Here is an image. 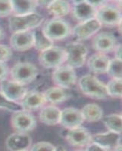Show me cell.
Returning a JSON list of instances; mask_svg holds the SVG:
<instances>
[{
  "instance_id": "cell-4",
  "label": "cell",
  "mask_w": 122,
  "mask_h": 151,
  "mask_svg": "<svg viewBox=\"0 0 122 151\" xmlns=\"http://www.w3.org/2000/svg\"><path fill=\"white\" fill-rule=\"evenodd\" d=\"M42 31L52 41L64 40L71 34V28L62 18H52L43 24Z\"/></svg>"
},
{
  "instance_id": "cell-33",
  "label": "cell",
  "mask_w": 122,
  "mask_h": 151,
  "mask_svg": "<svg viewBox=\"0 0 122 151\" xmlns=\"http://www.w3.org/2000/svg\"><path fill=\"white\" fill-rule=\"evenodd\" d=\"M12 52L9 47L0 45V62L5 63L12 58Z\"/></svg>"
},
{
  "instance_id": "cell-11",
  "label": "cell",
  "mask_w": 122,
  "mask_h": 151,
  "mask_svg": "<svg viewBox=\"0 0 122 151\" xmlns=\"http://www.w3.org/2000/svg\"><path fill=\"white\" fill-rule=\"evenodd\" d=\"M0 92L12 101H21L23 97L27 93V89L24 86L19 84L13 80L4 79L1 82Z\"/></svg>"
},
{
  "instance_id": "cell-40",
  "label": "cell",
  "mask_w": 122,
  "mask_h": 151,
  "mask_svg": "<svg viewBox=\"0 0 122 151\" xmlns=\"http://www.w3.org/2000/svg\"><path fill=\"white\" fill-rule=\"evenodd\" d=\"M76 151H86V150H76Z\"/></svg>"
},
{
  "instance_id": "cell-21",
  "label": "cell",
  "mask_w": 122,
  "mask_h": 151,
  "mask_svg": "<svg viewBox=\"0 0 122 151\" xmlns=\"http://www.w3.org/2000/svg\"><path fill=\"white\" fill-rule=\"evenodd\" d=\"M61 110L52 105L43 106L40 112V119L47 125H55L60 121Z\"/></svg>"
},
{
  "instance_id": "cell-12",
  "label": "cell",
  "mask_w": 122,
  "mask_h": 151,
  "mask_svg": "<svg viewBox=\"0 0 122 151\" xmlns=\"http://www.w3.org/2000/svg\"><path fill=\"white\" fill-rule=\"evenodd\" d=\"M117 39L108 32H102L94 36L93 47L96 51L101 54H106L112 52L117 46Z\"/></svg>"
},
{
  "instance_id": "cell-32",
  "label": "cell",
  "mask_w": 122,
  "mask_h": 151,
  "mask_svg": "<svg viewBox=\"0 0 122 151\" xmlns=\"http://www.w3.org/2000/svg\"><path fill=\"white\" fill-rule=\"evenodd\" d=\"M12 13L11 1H0V17H8Z\"/></svg>"
},
{
  "instance_id": "cell-22",
  "label": "cell",
  "mask_w": 122,
  "mask_h": 151,
  "mask_svg": "<svg viewBox=\"0 0 122 151\" xmlns=\"http://www.w3.org/2000/svg\"><path fill=\"white\" fill-rule=\"evenodd\" d=\"M12 2V12L15 15H26L34 13L35 10L39 5L38 1L33 0H17L11 1Z\"/></svg>"
},
{
  "instance_id": "cell-17",
  "label": "cell",
  "mask_w": 122,
  "mask_h": 151,
  "mask_svg": "<svg viewBox=\"0 0 122 151\" xmlns=\"http://www.w3.org/2000/svg\"><path fill=\"white\" fill-rule=\"evenodd\" d=\"M31 144V137L28 133L16 132L7 137L5 146L10 151H22L28 150Z\"/></svg>"
},
{
  "instance_id": "cell-28",
  "label": "cell",
  "mask_w": 122,
  "mask_h": 151,
  "mask_svg": "<svg viewBox=\"0 0 122 151\" xmlns=\"http://www.w3.org/2000/svg\"><path fill=\"white\" fill-rule=\"evenodd\" d=\"M105 86H106L108 96L113 97V98H121V79H112Z\"/></svg>"
},
{
  "instance_id": "cell-27",
  "label": "cell",
  "mask_w": 122,
  "mask_h": 151,
  "mask_svg": "<svg viewBox=\"0 0 122 151\" xmlns=\"http://www.w3.org/2000/svg\"><path fill=\"white\" fill-rule=\"evenodd\" d=\"M121 115L113 113L103 118L104 125L110 132L121 134Z\"/></svg>"
},
{
  "instance_id": "cell-16",
  "label": "cell",
  "mask_w": 122,
  "mask_h": 151,
  "mask_svg": "<svg viewBox=\"0 0 122 151\" xmlns=\"http://www.w3.org/2000/svg\"><path fill=\"white\" fill-rule=\"evenodd\" d=\"M66 140L73 147H83L92 143V135L85 128L78 127L70 129L66 134Z\"/></svg>"
},
{
  "instance_id": "cell-3",
  "label": "cell",
  "mask_w": 122,
  "mask_h": 151,
  "mask_svg": "<svg viewBox=\"0 0 122 151\" xmlns=\"http://www.w3.org/2000/svg\"><path fill=\"white\" fill-rule=\"evenodd\" d=\"M43 17L36 12L26 15H13L9 17V26L12 33L28 31L42 24Z\"/></svg>"
},
{
  "instance_id": "cell-1",
  "label": "cell",
  "mask_w": 122,
  "mask_h": 151,
  "mask_svg": "<svg viewBox=\"0 0 122 151\" xmlns=\"http://www.w3.org/2000/svg\"><path fill=\"white\" fill-rule=\"evenodd\" d=\"M79 87L83 94L89 98L101 100L108 97L106 86L91 74H86L80 78Z\"/></svg>"
},
{
  "instance_id": "cell-41",
  "label": "cell",
  "mask_w": 122,
  "mask_h": 151,
  "mask_svg": "<svg viewBox=\"0 0 122 151\" xmlns=\"http://www.w3.org/2000/svg\"><path fill=\"white\" fill-rule=\"evenodd\" d=\"M22 151H28V150H22Z\"/></svg>"
},
{
  "instance_id": "cell-19",
  "label": "cell",
  "mask_w": 122,
  "mask_h": 151,
  "mask_svg": "<svg viewBox=\"0 0 122 151\" xmlns=\"http://www.w3.org/2000/svg\"><path fill=\"white\" fill-rule=\"evenodd\" d=\"M92 143L111 150L121 143V134L110 131L99 133L92 136Z\"/></svg>"
},
{
  "instance_id": "cell-18",
  "label": "cell",
  "mask_w": 122,
  "mask_h": 151,
  "mask_svg": "<svg viewBox=\"0 0 122 151\" xmlns=\"http://www.w3.org/2000/svg\"><path fill=\"white\" fill-rule=\"evenodd\" d=\"M46 103L43 93L32 91L25 94L20 101L21 107L26 111H33L42 108Z\"/></svg>"
},
{
  "instance_id": "cell-10",
  "label": "cell",
  "mask_w": 122,
  "mask_h": 151,
  "mask_svg": "<svg viewBox=\"0 0 122 151\" xmlns=\"http://www.w3.org/2000/svg\"><path fill=\"white\" fill-rule=\"evenodd\" d=\"M97 8L93 2L76 1L73 2L72 14L77 21L81 23L96 18Z\"/></svg>"
},
{
  "instance_id": "cell-23",
  "label": "cell",
  "mask_w": 122,
  "mask_h": 151,
  "mask_svg": "<svg viewBox=\"0 0 122 151\" xmlns=\"http://www.w3.org/2000/svg\"><path fill=\"white\" fill-rule=\"evenodd\" d=\"M46 6L49 14L54 16L55 18H62V17L68 14L70 11V5L69 2L63 0L49 1Z\"/></svg>"
},
{
  "instance_id": "cell-15",
  "label": "cell",
  "mask_w": 122,
  "mask_h": 151,
  "mask_svg": "<svg viewBox=\"0 0 122 151\" xmlns=\"http://www.w3.org/2000/svg\"><path fill=\"white\" fill-rule=\"evenodd\" d=\"M101 27V24L95 18L78 24L74 27L71 33L78 40H85L96 34Z\"/></svg>"
},
{
  "instance_id": "cell-29",
  "label": "cell",
  "mask_w": 122,
  "mask_h": 151,
  "mask_svg": "<svg viewBox=\"0 0 122 151\" xmlns=\"http://www.w3.org/2000/svg\"><path fill=\"white\" fill-rule=\"evenodd\" d=\"M107 73L112 79H121V60L115 58L111 60Z\"/></svg>"
},
{
  "instance_id": "cell-5",
  "label": "cell",
  "mask_w": 122,
  "mask_h": 151,
  "mask_svg": "<svg viewBox=\"0 0 122 151\" xmlns=\"http://www.w3.org/2000/svg\"><path fill=\"white\" fill-rule=\"evenodd\" d=\"M10 73L12 80L22 86H26L36 79L38 69L30 62H18L13 66Z\"/></svg>"
},
{
  "instance_id": "cell-2",
  "label": "cell",
  "mask_w": 122,
  "mask_h": 151,
  "mask_svg": "<svg viewBox=\"0 0 122 151\" xmlns=\"http://www.w3.org/2000/svg\"><path fill=\"white\" fill-rule=\"evenodd\" d=\"M96 19L102 26H119L121 24L120 7L110 2H102L97 7Z\"/></svg>"
},
{
  "instance_id": "cell-25",
  "label": "cell",
  "mask_w": 122,
  "mask_h": 151,
  "mask_svg": "<svg viewBox=\"0 0 122 151\" xmlns=\"http://www.w3.org/2000/svg\"><path fill=\"white\" fill-rule=\"evenodd\" d=\"M43 95L46 102H49L52 104L62 103L69 97L65 89L60 87L49 88L43 93Z\"/></svg>"
},
{
  "instance_id": "cell-9",
  "label": "cell",
  "mask_w": 122,
  "mask_h": 151,
  "mask_svg": "<svg viewBox=\"0 0 122 151\" xmlns=\"http://www.w3.org/2000/svg\"><path fill=\"white\" fill-rule=\"evenodd\" d=\"M52 81L57 86L62 88H69L74 86L77 80V76L74 69L71 67L62 65L55 69L52 73Z\"/></svg>"
},
{
  "instance_id": "cell-30",
  "label": "cell",
  "mask_w": 122,
  "mask_h": 151,
  "mask_svg": "<svg viewBox=\"0 0 122 151\" xmlns=\"http://www.w3.org/2000/svg\"><path fill=\"white\" fill-rule=\"evenodd\" d=\"M0 109H5L13 113L23 110L20 104L10 101L6 97L4 96L1 92H0Z\"/></svg>"
},
{
  "instance_id": "cell-38",
  "label": "cell",
  "mask_w": 122,
  "mask_h": 151,
  "mask_svg": "<svg viewBox=\"0 0 122 151\" xmlns=\"http://www.w3.org/2000/svg\"><path fill=\"white\" fill-rule=\"evenodd\" d=\"M55 151H66V150L62 147H56Z\"/></svg>"
},
{
  "instance_id": "cell-31",
  "label": "cell",
  "mask_w": 122,
  "mask_h": 151,
  "mask_svg": "<svg viewBox=\"0 0 122 151\" xmlns=\"http://www.w3.org/2000/svg\"><path fill=\"white\" fill-rule=\"evenodd\" d=\"M55 150L56 147L51 143L40 141L33 145L30 151H55Z\"/></svg>"
},
{
  "instance_id": "cell-14",
  "label": "cell",
  "mask_w": 122,
  "mask_h": 151,
  "mask_svg": "<svg viewBox=\"0 0 122 151\" xmlns=\"http://www.w3.org/2000/svg\"><path fill=\"white\" fill-rule=\"evenodd\" d=\"M10 45L17 52H25L33 46V31H22L14 33L10 38Z\"/></svg>"
},
{
  "instance_id": "cell-8",
  "label": "cell",
  "mask_w": 122,
  "mask_h": 151,
  "mask_svg": "<svg viewBox=\"0 0 122 151\" xmlns=\"http://www.w3.org/2000/svg\"><path fill=\"white\" fill-rule=\"evenodd\" d=\"M11 122L13 129L20 133L31 132L36 125V119L33 114L24 110L14 113L11 119Z\"/></svg>"
},
{
  "instance_id": "cell-13",
  "label": "cell",
  "mask_w": 122,
  "mask_h": 151,
  "mask_svg": "<svg viewBox=\"0 0 122 151\" xmlns=\"http://www.w3.org/2000/svg\"><path fill=\"white\" fill-rule=\"evenodd\" d=\"M81 110L74 107H68L61 110L59 124L68 129H73L80 127L84 122Z\"/></svg>"
},
{
  "instance_id": "cell-20",
  "label": "cell",
  "mask_w": 122,
  "mask_h": 151,
  "mask_svg": "<svg viewBox=\"0 0 122 151\" xmlns=\"http://www.w3.org/2000/svg\"><path fill=\"white\" fill-rule=\"evenodd\" d=\"M111 59L105 54L97 53L92 55L87 61L88 68L92 73L102 74L107 73Z\"/></svg>"
},
{
  "instance_id": "cell-35",
  "label": "cell",
  "mask_w": 122,
  "mask_h": 151,
  "mask_svg": "<svg viewBox=\"0 0 122 151\" xmlns=\"http://www.w3.org/2000/svg\"><path fill=\"white\" fill-rule=\"evenodd\" d=\"M86 151H111L110 150L105 149V148L100 147L97 144H94V143H91L86 147Z\"/></svg>"
},
{
  "instance_id": "cell-24",
  "label": "cell",
  "mask_w": 122,
  "mask_h": 151,
  "mask_svg": "<svg viewBox=\"0 0 122 151\" xmlns=\"http://www.w3.org/2000/svg\"><path fill=\"white\" fill-rule=\"evenodd\" d=\"M84 120L88 122H96L103 118V110L96 104H88L81 110Z\"/></svg>"
},
{
  "instance_id": "cell-37",
  "label": "cell",
  "mask_w": 122,
  "mask_h": 151,
  "mask_svg": "<svg viewBox=\"0 0 122 151\" xmlns=\"http://www.w3.org/2000/svg\"><path fill=\"white\" fill-rule=\"evenodd\" d=\"M113 150L114 151H121V143H119Z\"/></svg>"
},
{
  "instance_id": "cell-36",
  "label": "cell",
  "mask_w": 122,
  "mask_h": 151,
  "mask_svg": "<svg viewBox=\"0 0 122 151\" xmlns=\"http://www.w3.org/2000/svg\"><path fill=\"white\" fill-rule=\"evenodd\" d=\"M114 51L115 54V58L121 60V44H118Z\"/></svg>"
},
{
  "instance_id": "cell-34",
  "label": "cell",
  "mask_w": 122,
  "mask_h": 151,
  "mask_svg": "<svg viewBox=\"0 0 122 151\" xmlns=\"http://www.w3.org/2000/svg\"><path fill=\"white\" fill-rule=\"evenodd\" d=\"M9 74V68L5 63L0 62V82L4 79H6Z\"/></svg>"
},
{
  "instance_id": "cell-26",
  "label": "cell",
  "mask_w": 122,
  "mask_h": 151,
  "mask_svg": "<svg viewBox=\"0 0 122 151\" xmlns=\"http://www.w3.org/2000/svg\"><path fill=\"white\" fill-rule=\"evenodd\" d=\"M33 47L40 52L53 46V41L49 40L43 33L42 29L33 31Z\"/></svg>"
},
{
  "instance_id": "cell-39",
  "label": "cell",
  "mask_w": 122,
  "mask_h": 151,
  "mask_svg": "<svg viewBox=\"0 0 122 151\" xmlns=\"http://www.w3.org/2000/svg\"><path fill=\"white\" fill-rule=\"evenodd\" d=\"M2 38H3V31L0 28V40H2Z\"/></svg>"
},
{
  "instance_id": "cell-7",
  "label": "cell",
  "mask_w": 122,
  "mask_h": 151,
  "mask_svg": "<svg viewBox=\"0 0 122 151\" xmlns=\"http://www.w3.org/2000/svg\"><path fill=\"white\" fill-rule=\"evenodd\" d=\"M67 54L68 65L72 68H80L84 65L88 54V48L84 43L71 42L65 48Z\"/></svg>"
},
{
  "instance_id": "cell-6",
  "label": "cell",
  "mask_w": 122,
  "mask_h": 151,
  "mask_svg": "<svg viewBox=\"0 0 122 151\" xmlns=\"http://www.w3.org/2000/svg\"><path fill=\"white\" fill-rule=\"evenodd\" d=\"M39 60L44 68L55 69L62 66L67 60V54L64 48L53 45L40 52Z\"/></svg>"
}]
</instances>
